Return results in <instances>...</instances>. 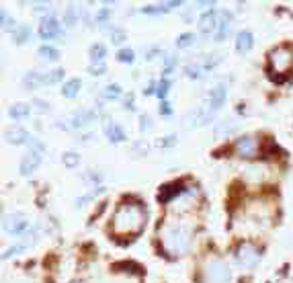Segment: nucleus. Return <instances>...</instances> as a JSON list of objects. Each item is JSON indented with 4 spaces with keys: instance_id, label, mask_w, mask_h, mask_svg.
<instances>
[{
    "instance_id": "nucleus-1",
    "label": "nucleus",
    "mask_w": 293,
    "mask_h": 283,
    "mask_svg": "<svg viewBox=\"0 0 293 283\" xmlns=\"http://www.w3.org/2000/svg\"><path fill=\"white\" fill-rule=\"evenodd\" d=\"M195 228L182 219H166L160 228V246L168 256H182L193 242Z\"/></svg>"
},
{
    "instance_id": "nucleus-2",
    "label": "nucleus",
    "mask_w": 293,
    "mask_h": 283,
    "mask_svg": "<svg viewBox=\"0 0 293 283\" xmlns=\"http://www.w3.org/2000/svg\"><path fill=\"white\" fill-rule=\"evenodd\" d=\"M145 226V209L135 201H123L111 219V232L117 238H133Z\"/></svg>"
},
{
    "instance_id": "nucleus-3",
    "label": "nucleus",
    "mask_w": 293,
    "mask_h": 283,
    "mask_svg": "<svg viewBox=\"0 0 293 283\" xmlns=\"http://www.w3.org/2000/svg\"><path fill=\"white\" fill-rule=\"evenodd\" d=\"M268 66L277 74H285L293 68V49L289 45H279L268 53Z\"/></svg>"
},
{
    "instance_id": "nucleus-4",
    "label": "nucleus",
    "mask_w": 293,
    "mask_h": 283,
    "mask_svg": "<svg viewBox=\"0 0 293 283\" xmlns=\"http://www.w3.org/2000/svg\"><path fill=\"white\" fill-rule=\"evenodd\" d=\"M205 275L211 283H229L232 279V271H229V265L223 260V258H209L205 262Z\"/></svg>"
},
{
    "instance_id": "nucleus-5",
    "label": "nucleus",
    "mask_w": 293,
    "mask_h": 283,
    "mask_svg": "<svg viewBox=\"0 0 293 283\" xmlns=\"http://www.w3.org/2000/svg\"><path fill=\"white\" fill-rule=\"evenodd\" d=\"M236 262L240 269H254L260 262V248L252 242H242L236 250Z\"/></svg>"
},
{
    "instance_id": "nucleus-6",
    "label": "nucleus",
    "mask_w": 293,
    "mask_h": 283,
    "mask_svg": "<svg viewBox=\"0 0 293 283\" xmlns=\"http://www.w3.org/2000/svg\"><path fill=\"white\" fill-rule=\"evenodd\" d=\"M225 96H227V84L225 82H219V84H215L213 88H211V92H209V103H207V107H205V111H207V123L213 119V115L221 109V105L225 103Z\"/></svg>"
},
{
    "instance_id": "nucleus-7",
    "label": "nucleus",
    "mask_w": 293,
    "mask_h": 283,
    "mask_svg": "<svg viewBox=\"0 0 293 283\" xmlns=\"http://www.w3.org/2000/svg\"><path fill=\"white\" fill-rule=\"evenodd\" d=\"M61 121L64 123H59V127H64V129H80V127L88 125L90 121H94V111H90V109H78V111L66 115Z\"/></svg>"
},
{
    "instance_id": "nucleus-8",
    "label": "nucleus",
    "mask_w": 293,
    "mask_h": 283,
    "mask_svg": "<svg viewBox=\"0 0 293 283\" xmlns=\"http://www.w3.org/2000/svg\"><path fill=\"white\" fill-rule=\"evenodd\" d=\"M111 283H141L137 267L133 262H119L113 267V281Z\"/></svg>"
},
{
    "instance_id": "nucleus-9",
    "label": "nucleus",
    "mask_w": 293,
    "mask_h": 283,
    "mask_svg": "<svg viewBox=\"0 0 293 283\" xmlns=\"http://www.w3.org/2000/svg\"><path fill=\"white\" fill-rule=\"evenodd\" d=\"M234 152L240 158H254L258 154V141L252 135H242L234 141Z\"/></svg>"
},
{
    "instance_id": "nucleus-10",
    "label": "nucleus",
    "mask_w": 293,
    "mask_h": 283,
    "mask_svg": "<svg viewBox=\"0 0 293 283\" xmlns=\"http://www.w3.org/2000/svg\"><path fill=\"white\" fill-rule=\"evenodd\" d=\"M39 35H41V39L49 41V39H57V37H61V35H64V31H61V25L57 23V18H53V16H45V18L41 21V25H39Z\"/></svg>"
},
{
    "instance_id": "nucleus-11",
    "label": "nucleus",
    "mask_w": 293,
    "mask_h": 283,
    "mask_svg": "<svg viewBox=\"0 0 293 283\" xmlns=\"http://www.w3.org/2000/svg\"><path fill=\"white\" fill-rule=\"evenodd\" d=\"M2 226H4V230H6L8 234L18 236V234H23V232L29 228V221H27L25 215H20V213H8V215L4 217V221H2Z\"/></svg>"
},
{
    "instance_id": "nucleus-12",
    "label": "nucleus",
    "mask_w": 293,
    "mask_h": 283,
    "mask_svg": "<svg viewBox=\"0 0 293 283\" xmlns=\"http://www.w3.org/2000/svg\"><path fill=\"white\" fill-rule=\"evenodd\" d=\"M39 162H41V152H39V150H31V152H27V154L23 156V160H20V166H18L20 174H23V176L33 174V170L39 166Z\"/></svg>"
},
{
    "instance_id": "nucleus-13",
    "label": "nucleus",
    "mask_w": 293,
    "mask_h": 283,
    "mask_svg": "<svg viewBox=\"0 0 293 283\" xmlns=\"http://www.w3.org/2000/svg\"><path fill=\"white\" fill-rule=\"evenodd\" d=\"M217 21H219V10H207V12H203L201 14V18H199V29H201V33H213L215 35V31H217Z\"/></svg>"
},
{
    "instance_id": "nucleus-14",
    "label": "nucleus",
    "mask_w": 293,
    "mask_h": 283,
    "mask_svg": "<svg viewBox=\"0 0 293 283\" xmlns=\"http://www.w3.org/2000/svg\"><path fill=\"white\" fill-rule=\"evenodd\" d=\"M4 137H6L8 144H14V146H20V144H29V141H31L29 131L23 129V127H18V125L8 127V129L4 131Z\"/></svg>"
},
{
    "instance_id": "nucleus-15",
    "label": "nucleus",
    "mask_w": 293,
    "mask_h": 283,
    "mask_svg": "<svg viewBox=\"0 0 293 283\" xmlns=\"http://www.w3.org/2000/svg\"><path fill=\"white\" fill-rule=\"evenodd\" d=\"M232 29V14L227 10H219V21H217V31H215V39L221 41Z\"/></svg>"
},
{
    "instance_id": "nucleus-16",
    "label": "nucleus",
    "mask_w": 293,
    "mask_h": 283,
    "mask_svg": "<svg viewBox=\"0 0 293 283\" xmlns=\"http://www.w3.org/2000/svg\"><path fill=\"white\" fill-rule=\"evenodd\" d=\"M252 45H254V37H252L250 31H240V33L236 35V51L248 53V51L252 49Z\"/></svg>"
},
{
    "instance_id": "nucleus-17",
    "label": "nucleus",
    "mask_w": 293,
    "mask_h": 283,
    "mask_svg": "<svg viewBox=\"0 0 293 283\" xmlns=\"http://www.w3.org/2000/svg\"><path fill=\"white\" fill-rule=\"evenodd\" d=\"M182 191H184V187H180L178 183H170V185H164V187L160 189L158 199H160L162 203H166V201H172L174 197L182 195Z\"/></svg>"
},
{
    "instance_id": "nucleus-18",
    "label": "nucleus",
    "mask_w": 293,
    "mask_h": 283,
    "mask_svg": "<svg viewBox=\"0 0 293 283\" xmlns=\"http://www.w3.org/2000/svg\"><path fill=\"white\" fill-rule=\"evenodd\" d=\"M104 133H107V137H109V141H115V144H119V141H123L127 135H125V129L119 125V123H115V121H111L107 127H104Z\"/></svg>"
},
{
    "instance_id": "nucleus-19",
    "label": "nucleus",
    "mask_w": 293,
    "mask_h": 283,
    "mask_svg": "<svg viewBox=\"0 0 293 283\" xmlns=\"http://www.w3.org/2000/svg\"><path fill=\"white\" fill-rule=\"evenodd\" d=\"M236 129H238L236 119H221V121H217V123H215V127H213V131H215V135H217V137L227 135V133H234Z\"/></svg>"
},
{
    "instance_id": "nucleus-20",
    "label": "nucleus",
    "mask_w": 293,
    "mask_h": 283,
    "mask_svg": "<svg viewBox=\"0 0 293 283\" xmlns=\"http://www.w3.org/2000/svg\"><path fill=\"white\" fill-rule=\"evenodd\" d=\"M80 88H82V82H80L78 78H70L68 82H64V86H61V94H64L66 98H74V96L80 92Z\"/></svg>"
},
{
    "instance_id": "nucleus-21",
    "label": "nucleus",
    "mask_w": 293,
    "mask_h": 283,
    "mask_svg": "<svg viewBox=\"0 0 293 283\" xmlns=\"http://www.w3.org/2000/svg\"><path fill=\"white\" fill-rule=\"evenodd\" d=\"M88 55H90V62H92V64H104L107 47H104L102 43H92V45H90Z\"/></svg>"
},
{
    "instance_id": "nucleus-22",
    "label": "nucleus",
    "mask_w": 293,
    "mask_h": 283,
    "mask_svg": "<svg viewBox=\"0 0 293 283\" xmlns=\"http://www.w3.org/2000/svg\"><path fill=\"white\" fill-rule=\"evenodd\" d=\"M31 35H33V31H31V27L25 25V23L16 25V29L12 31V37H14L16 43H27V41L31 39Z\"/></svg>"
},
{
    "instance_id": "nucleus-23",
    "label": "nucleus",
    "mask_w": 293,
    "mask_h": 283,
    "mask_svg": "<svg viewBox=\"0 0 293 283\" xmlns=\"http://www.w3.org/2000/svg\"><path fill=\"white\" fill-rule=\"evenodd\" d=\"M184 72H186V76H189V78H201V76H203V72H207V70H205V66L201 64V59L197 57L195 62H189V64H186Z\"/></svg>"
},
{
    "instance_id": "nucleus-24",
    "label": "nucleus",
    "mask_w": 293,
    "mask_h": 283,
    "mask_svg": "<svg viewBox=\"0 0 293 283\" xmlns=\"http://www.w3.org/2000/svg\"><path fill=\"white\" fill-rule=\"evenodd\" d=\"M39 84H43V74H41V72H35V70H33V72H29V74L23 78V86L29 88V90H31V88H37Z\"/></svg>"
},
{
    "instance_id": "nucleus-25",
    "label": "nucleus",
    "mask_w": 293,
    "mask_h": 283,
    "mask_svg": "<svg viewBox=\"0 0 293 283\" xmlns=\"http://www.w3.org/2000/svg\"><path fill=\"white\" fill-rule=\"evenodd\" d=\"M8 113H10V117H12V119H16V121H18V119H25V117H29V115H31V107H29V105H25V103H16V105H12V107H10V111H8Z\"/></svg>"
},
{
    "instance_id": "nucleus-26",
    "label": "nucleus",
    "mask_w": 293,
    "mask_h": 283,
    "mask_svg": "<svg viewBox=\"0 0 293 283\" xmlns=\"http://www.w3.org/2000/svg\"><path fill=\"white\" fill-rule=\"evenodd\" d=\"M121 86L119 84H107L102 90H100V96L102 98H107V100H115V98H119L121 96Z\"/></svg>"
},
{
    "instance_id": "nucleus-27",
    "label": "nucleus",
    "mask_w": 293,
    "mask_h": 283,
    "mask_svg": "<svg viewBox=\"0 0 293 283\" xmlns=\"http://www.w3.org/2000/svg\"><path fill=\"white\" fill-rule=\"evenodd\" d=\"M37 53H39L41 59H49V62H55L59 57V51L55 47H51V45H41Z\"/></svg>"
},
{
    "instance_id": "nucleus-28",
    "label": "nucleus",
    "mask_w": 293,
    "mask_h": 283,
    "mask_svg": "<svg viewBox=\"0 0 293 283\" xmlns=\"http://www.w3.org/2000/svg\"><path fill=\"white\" fill-rule=\"evenodd\" d=\"M61 78H64V70L57 68V70H51V72L43 74V84H57Z\"/></svg>"
},
{
    "instance_id": "nucleus-29",
    "label": "nucleus",
    "mask_w": 293,
    "mask_h": 283,
    "mask_svg": "<svg viewBox=\"0 0 293 283\" xmlns=\"http://www.w3.org/2000/svg\"><path fill=\"white\" fill-rule=\"evenodd\" d=\"M148 150H150V144L145 139H137V141L131 144V154L133 156H145Z\"/></svg>"
},
{
    "instance_id": "nucleus-30",
    "label": "nucleus",
    "mask_w": 293,
    "mask_h": 283,
    "mask_svg": "<svg viewBox=\"0 0 293 283\" xmlns=\"http://www.w3.org/2000/svg\"><path fill=\"white\" fill-rule=\"evenodd\" d=\"M78 18H80V14H78L76 6H68V8H66V12H64V23H66L68 27H72V25H76V23H78Z\"/></svg>"
},
{
    "instance_id": "nucleus-31",
    "label": "nucleus",
    "mask_w": 293,
    "mask_h": 283,
    "mask_svg": "<svg viewBox=\"0 0 293 283\" xmlns=\"http://www.w3.org/2000/svg\"><path fill=\"white\" fill-rule=\"evenodd\" d=\"M61 162H64V166H68V168H76V166L80 164V154H76V152H66V154L61 156Z\"/></svg>"
},
{
    "instance_id": "nucleus-32",
    "label": "nucleus",
    "mask_w": 293,
    "mask_h": 283,
    "mask_svg": "<svg viewBox=\"0 0 293 283\" xmlns=\"http://www.w3.org/2000/svg\"><path fill=\"white\" fill-rule=\"evenodd\" d=\"M168 90H170V78L166 76V78H162V80L158 82V90H156V94H158L162 100H166V94H168Z\"/></svg>"
},
{
    "instance_id": "nucleus-33",
    "label": "nucleus",
    "mask_w": 293,
    "mask_h": 283,
    "mask_svg": "<svg viewBox=\"0 0 293 283\" xmlns=\"http://www.w3.org/2000/svg\"><path fill=\"white\" fill-rule=\"evenodd\" d=\"M168 8H166V4H150V6H143L141 8V12H145V14H162V12H166Z\"/></svg>"
},
{
    "instance_id": "nucleus-34",
    "label": "nucleus",
    "mask_w": 293,
    "mask_h": 283,
    "mask_svg": "<svg viewBox=\"0 0 293 283\" xmlns=\"http://www.w3.org/2000/svg\"><path fill=\"white\" fill-rule=\"evenodd\" d=\"M109 35H111V41H113V43H121V41L125 39V31L119 29V27H111V29H109Z\"/></svg>"
},
{
    "instance_id": "nucleus-35",
    "label": "nucleus",
    "mask_w": 293,
    "mask_h": 283,
    "mask_svg": "<svg viewBox=\"0 0 293 283\" xmlns=\"http://www.w3.org/2000/svg\"><path fill=\"white\" fill-rule=\"evenodd\" d=\"M195 43V35L193 33H182L178 39H176V45L178 47H189V45H193Z\"/></svg>"
},
{
    "instance_id": "nucleus-36",
    "label": "nucleus",
    "mask_w": 293,
    "mask_h": 283,
    "mask_svg": "<svg viewBox=\"0 0 293 283\" xmlns=\"http://www.w3.org/2000/svg\"><path fill=\"white\" fill-rule=\"evenodd\" d=\"M0 21H2V29H16V25H14V18H10V14L6 12V10H2L0 12Z\"/></svg>"
},
{
    "instance_id": "nucleus-37",
    "label": "nucleus",
    "mask_w": 293,
    "mask_h": 283,
    "mask_svg": "<svg viewBox=\"0 0 293 283\" xmlns=\"http://www.w3.org/2000/svg\"><path fill=\"white\" fill-rule=\"evenodd\" d=\"M133 49H129V47H123L119 53H117V59L119 62H133Z\"/></svg>"
},
{
    "instance_id": "nucleus-38",
    "label": "nucleus",
    "mask_w": 293,
    "mask_h": 283,
    "mask_svg": "<svg viewBox=\"0 0 293 283\" xmlns=\"http://www.w3.org/2000/svg\"><path fill=\"white\" fill-rule=\"evenodd\" d=\"M156 144H158L160 148H170V146H174V144H176V135H172V133H170V135H164V137H162V139H158Z\"/></svg>"
},
{
    "instance_id": "nucleus-39",
    "label": "nucleus",
    "mask_w": 293,
    "mask_h": 283,
    "mask_svg": "<svg viewBox=\"0 0 293 283\" xmlns=\"http://www.w3.org/2000/svg\"><path fill=\"white\" fill-rule=\"evenodd\" d=\"M174 64H176V57H174L172 53H166V55H164V70H166V74H170V72H172Z\"/></svg>"
},
{
    "instance_id": "nucleus-40",
    "label": "nucleus",
    "mask_w": 293,
    "mask_h": 283,
    "mask_svg": "<svg viewBox=\"0 0 293 283\" xmlns=\"http://www.w3.org/2000/svg\"><path fill=\"white\" fill-rule=\"evenodd\" d=\"M141 123H139V129L141 131H150L152 127H154V123H152V117L150 115H141V119H139Z\"/></svg>"
},
{
    "instance_id": "nucleus-41",
    "label": "nucleus",
    "mask_w": 293,
    "mask_h": 283,
    "mask_svg": "<svg viewBox=\"0 0 293 283\" xmlns=\"http://www.w3.org/2000/svg\"><path fill=\"white\" fill-rule=\"evenodd\" d=\"M109 14H111V8H100L98 12H96V23H107L109 21Z\"/></svg>"
},
{
    "instance_id": "nucleus-42",
    "label": "nucleus",
    "mask_w": 293,
    "mask_h": 283,
    "mask_svg": "<svg viewBox=\"0 0 293 283\" xmlns=\"http://www.w3.org/2000/svg\"><path fill=\"white\" fill-rule=\"evenodd\" d=\"M33 105H35V111H39V113H45V111L49 109L47 100H43V98H35V100H33Z\"/></svg>"
},
{
    "instance_id": "nucleus-43",
    "label": "nucleus",
    "mask_w": 293,
    "mask_h": 283,
    "mask_svg": "<svg viewBox=\"0 0 293 283\" xmlns=\"http://www.w3.org/2000/svg\"><path fill=\"white\" fill-rule=\"evenodd\" d=\"M33 10H35V12H49L51 6H49L47 2H37V4H33Z\"/></svg>"
},
{
    "instance_id": "nucleus-44",
    "label": "nucleus",
    "mask_w": 293,
    "mask_h": 283,
    "mask_svg": "<svg viewBox=\"0 0 293 283\" xmlns=\"http://www.w3.org/2000/svg\"><path fill=\"white\" fill-rule=\"evenodd\" d=\"M90 74H94V76L104 74V64H92V66H90Z\"/></svg>"
},
{
    "instance_id": "nucleus-45",
    "label": "nucleus",
    "mask_w": 293,
    "mask_h": 283,
    "mask_svg": "<svg viewBox=\"0 0 293 283\" xmlns=\"http://www.w3.org/2000/svg\"><path fill=\"white\" fill-rule=\"evenodd\" d=\"M160 113H162V115H166V117H168V115H172V107H170V103H168V100H162V105H160Z\"/></svg>"
},
{
    "instance_id": "nucleus-46",
    "label": "nucleus",
    "mask_w": 293,
    "mask_h": 283,
    "mask_svg": "<svg viewBox=\"0 0 293 283\" xmlns=\"http://www.w3.org/2000/svg\"><path fill=\"white\" fill-rule=\"evenodd\" d=\"M156 53H158V47H150V49H148V53H145V59L156 57Z\"/></svg>"
},
{
    "instance_id": "nucleus-47",
    "label": "nucleus",
    "mask_w": 293,
    "mask_h": 283,
    "mask_svg": "<svg viewBox=\"0 0 293 283\" xmlns=\"http://www.w3.org/2000/svg\"><path fill=\"white\" fill-rule=\"evenodd\" d=\"M125 109H129V111H133V109H135V105H133V96H131V94H129V98L125 100Z\"/></svg>"
},
{
    "instance_id": "nucleus-48",
    "label": "nucleus",
    "mask_w": 293,
    "mask_h": 283,
    "mask_svg": "<svg viewBox=\"0 0 293 283\" xmlns=\"http://www.w3.org/2000/svg\"><path fill=\"white\" fill-rule=\"evenodd\" d=\"M74 283H84V281H74Z\"/></svg>"
}]
</instances>
